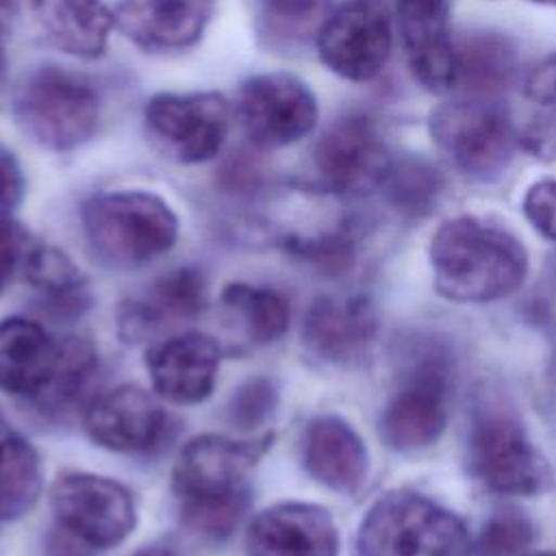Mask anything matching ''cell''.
Listing matches in <instances>:
<instances>
[{
  "label": "cell",
  "mask_w": 556,
  "mask_h": 556,
  "mask_svg": "<svg viewBox=\"0 0 556 556\" xmlns=\"http://www.w3.org/2000/svg\"><path fill=\"white\" fill-rule=\"evenodd\" d=\"M437 291L454 302H491L517 291L528 274L523 245L478 217H454L430 241Z\"/></svg>",
  "instance_id": "6da1fadb"
},
{
  "label": "cell",
  "mask_w": 556,
  "mask_h": 556,
  "mask_svg": "<svg viewBox=\"0 0 556 556\" xmlns=\"http://www.w3.org/2000/svg\"><path fill=\"white\" fill-rule=\"evenodd\" d=\"M83 232L96 256L117 269L143 267L178 241V215L165 198L146 189L91 195L80 211Z\"/></svg>",
  "instance_id": "7a4b0ae2"
},
{
  "label": "cell",
  "mask_w": 556,
  "mask_h": 556,
  "mask_svg": "<svg viewBox=\"0 0 556 556\" xmlns=\"http://www.w3.org/2000/svg\"><path fill=\"white\" fill-rule=\"evenodd\" d=\"M13 119L37 148L72 152L98 132L100 96L85 76L39 65L15 89Z\"/></svg>",
  "instance_id": "3957f363"
},
{
  "label": "cell",
  "mask_w": 556,
  "mask_h": 556,
  "mask_svg": "<svg viewBox=\"0 0 556 556\" xmlns=\"http://www.w3.org/2000/svg\"><path fill=\"white\" fill-rule=\"evenodd\" d=\"M465 523L447 508L410 491L376 500L356 532L354 556H469Z\"/></svg>",
  "instance_id": "277c9868"
},
{
  "label": "cell",
  "mask_w": 556,
  "mask_h": 556,
  "mask_svg": "<svg viewBox=\"0 0 556 556\" xmlns=\"http://www.w3.org/2000/svg\"><path fill=\"white\" fill-rule=\"evenodd\" d=\"M428 130L434 146L463 174L484 180L502 174L519 146V132L506 109L476 96L437 106Z\"/></svg>",
  "instance_id": "5b68a950"
},
{
  "label": "cell",
  "mask_w": 556,
  "mask_h": 556,
  "mask_svg": "<svg viewBox=\"0 0 556 556\" xmlns=\"http://www.w3.org/2000/svg\"><path fill=\"white\" fill-rule=\"evenodd\" d=\"M230 117L232 106L219 91H159L143 106L150 143L182 165L215 159L226 143Z\"/></svg>",
  "instance_id": "8992f818"
},
{
  "label": "cell",
  "mask_w": 556,
  "mask_h": 556,
  "mask_svg": "<svg viewBox=\"0 0 556 556\" xmlns=\"http://www.w3.org/2000/svg\"><path fill=\"white\" fill-rule=\"evenodd\" d=\"M54 528L93 554L119 545L137 526L128 486L89 471L61 473L50 489Z\"/></svg>",
  "instance_id": "52a82bcc"
},
{
  "label": "cell",
  "mask_w": 556,
  "mask_h": 556,
  "mask_svg": "<svg viewBox=\"0 0 556 556\" xmlns=\"http://www.w3.org/2000/svg\"><path fill=\"white\" fill-rule=\"evenodd\" d=\"M235 115L245 137L263 150L287 148L317 126L319 109L311 87L291 72H261L243 80Z\"/></svg>",
  "instance_id": "ba28073f"
},
{
  "label": "cell",
  "mask_w": 556,
  "mask_h": 556,
  "mask_svg": "<svg viewBox=\"0 0 556 556\" xmlns=\"http://www.w3.org/2000/svg\"><path fill=\"white\" fill-rule=\"evenodd\" d=\"M315 48L332 74L352 83L376 78L393 48L387 0H341L324 22Z\"/></svg>",
  "instance_id": "9c48e42d"
},
{
  "label": "cell",
  "mask_w": 556,
  "mask_h": 556,
  "mask_svg": "<svg viewBox=\"0 0 556 556\" xmlns=\"http://www.w3.org/2000/svg\"><path fill=\"white\" fill-rule=\"evenodd\" d=\"M274 443V432L254 439L198 434L189 439L174 463L172 489L178 502L219 500L250 493V471Z\"/></svg>",
  "instance_id": "30bf717a"
},
{
  "label": "cell",
  "mask_w": 556,
  "mask_h": 556,
  "mask_svg": "<svg viewBox=\"0 0 556 556\" xmlns=\"http://www.w3.org/2000/svg\"><path fill=\"white\" fill-rule=\"evenodd\" d=\"M450 365L428 352L404 374L380 419L384 443L397 452H415L432 445L447 424Z\"/></svg>",
  "instance_id": "8fae6325"
},
{
  "label": "cell",
  "mask_w": 556,
  "mask_h": 556,
  "mask_svg": "<svg viewBox=\"0 0 556 556\" xmlns=\"http://www.w3.org/2000/svg\"><path fill=\"white\" fill-rule=\"evenodd\" d=\"M313 163L324 189L358 195L382 187L393 156L374 119L350 113L321 132L313 148Z\"/></svg>",
  "instance_id": "7c38bea8"
},
{
  "label": "cell",
  "mask_w": 556,
  "mask_h": 556,
  "mask_svg": "<svg viewBox=\"0 0 556 556\" xmlns=\"http://www.w3.org/2000/svg\"><path fill=\"white\" fill-rule=\"evenodd\" d=\"M473 473L495 493L532 495L541 491L545 467L523 428L506 413H482L469 439Z\"/></svg>",
  "instance_id": "4fadbf2b"
},
{
  "label": "cell",
  "mask_w": 556,
  "mask_h": 556,
  "mask_svg": "<svg viewBox=\"0 0 556 556\" xmlns=\"http://www.w3.org/2000/svg\"><path fill=\"white\" fill-rule=\"evenodd\" d=\"M397 30L413 78L430 93L456 87L450 0H397Z\"/></svg>",
  "instance_id": "5bb4252c"
},
{
  "label": "cell",
  "mask_w": 556,
  "mask_h": 556,
  "mask_svg": "<svg viewBox=\"0 0 556 556\" xmlns=\"http://www.w3.org/2000/svg\"><path fill=\"white\" fill-rule=\"evenodd\" d=\"M83 424L96 445L139 454L159 445L167 430V415L139 384H119L89 402Z\"/></svg>",
  "instance_id": "9a60e30c"
},
{
  "label": "cell",
  "mask_w": 556,
  "mask_h": 556,
  "mask_svg": "<svg viewBox=\"0 0 556 556\" xmlns=\"http://www.w3.org/2000/svg\"><path fill=\"white\" fill-rule=\"evenodd\" d=\"M143 363L156 395L187 406L211 397L222 350L213 337L189 330L150 345Z\"/></svg>",
  "instance_id": "2e32d148"
},
{
  "label": "cell",
  "mask_w": 556,
  "mask_h": 556,
  "mask_svg": "<svg viewBox=\"0 0 556 556\" xmlns=\"http://www.w3.org/2000/svg\"><path fill=\"white\" fill-rule=\"evenodd\" d=\"M332 515L311 502H278L261 510L245 532L248 556H337Z\"/></svg>",
  "instance_id": "e0dca14e"
},
{
  "label": "cell",
  "mask_w": 556,
  "mask_h": 556,
  "mask_svg": "<svg viewBox=\"0 0 556 556\" xmlns=\"http://www.w3.org/2000/svg\"><path fill=\"white\" fill-rule=\"evenodd\" d=\"M376 334L378 317L363 295H321L308 306L302 324L306 350L332 365L361 361L374 345Z\"/></svg>",
  "instance_id": "ac0fdd59"
},
{
  "label": "cell",
  "mask_w": 556,
  "mask_h": 556,
  "mask_svg": "<svg viewBox=\"0 0 556 556\" xmlns=\"http://www.w3.org/2000/svg\"><path fill=\"white\" fill-rule=\"evenodd\" d=\"M213 0H122L115 26L146 52H176L195 46L211 20Z\"/></svg>",
  "instance_id": "d6986e66"
},
{
  "label": "cell",
  "mask_w": 556,
  "mask_h": 556,
  "mask_svg": "<svg viewBox=\"0 0 556 556\" xmlns=\"http://www.w3.org/2000/svg\"><path fill=\"white\" fill-rule=\"evenodd\" d=\"M306 471L324 486L352 495L369 473V454L361 434L337 415L315 417L302 439Z\"/></svg>",
  "instance_id": "ffe728a7"
},
{
  "label": "cell",
  "mask_w": 556,
  "mask_h": 556,
  "mask_svg": "<svg viewBox=\"0 0 556 556\" xmlns=\"http://www.w3.org/2000/svg\"><path fill=\"white\" fill-rule=\"evenodd\" d=\"M61 339L39 321L7 317L0 321V391L35 400L50 382Z\"/></svg>",
  "instance_id": "44dd1931"
},
{
  "label": "cell",
  "mask_w": 556,
  "mask_h": 556,
  "mask_svg": "<svg viewBox=\"0 0 556 556\" xmlns=\"http://www.w3.org/2000/svg\"><path fill=\"white\" fill-rule=\"evenodd\" d=\"M43 37L76 59H98L106 52L115 15L102 0H33Z\"/></svg>",
  "instance_id": "7402d4cb"
},
{
  "label": "cell",
  "mask_w": 556,
  "mask_h": 556,
  "mask_svg": "<svg viewBox=\"0 0 556 556\" xmlns=\"http://www.w3.org/2000/svg\"><path fill=\"white\" fill-rule=\"evenodd\" d=\"M22 267L24 278L41 293V304L50 315L72 319L91 306L89 280L65 250L50 243L30 245Z\"/></svg>",
  "instance_id": "603a6c76"
},
{
  "label": "cell",
  "mask_w": 556,
  "mask_h": 556,
  "mask_svg": "<svg viewBox=\"0 0 556 556\" xmlns=\"http://www.w3.org/2000/svg\"><path fill=\"white\" fill-rule=\"evenodd\" d=\"M332 9V0H252V28L269 50H298L315 43Z\"/></svg>",
  "instance_id": "cb8c5ba5"
},
{
  "label": "cell",
  "mask_w": 556,
  "mask_h": 556,
  "mask_svg": "<svg viewBox=\"0 0 556 556\" xmlns=\"http://www.w3.org/2000/svg\"><path fill=\"white\" fill-rule=\"evenodd\" d=\"M515 76V48L504 35L471 33L456 46V87L469 96L491 98Z\"/></svg>",
  "instance_id": "d4e9b609"
},
{
  "label": "cell",
  "mask_w": 556,
  "mask_h": 556,
  "mask_svg": "<svg viewBox=\"0 0 556 556\" xmlns=\"http://www.w3.org/2000/svg\"><path fill=\"white\" fill-rule=\"evenodd\" d=\"M43 489V463L37 447L20 434L0 437V526L30 513Z\"/></svg>",
  "instance_id": "484cf974"
},
{
  "label": "cell",
  "mask_w": 556,
  "mask_h": 556,
  "mask_svg": "<svg viewBox=\"0 0 556 556\" xmlns=\"http://www.w3.org/2000/svg\"><path fill=\"white\" fill-rule=\"evenodd\" d=\"M222 304L239 319L250 341L258 345L276 343L291 321V306L285 293L250 282H228L222 289Z\"/></svg>",
  "instance_id": "4316f807"
},
{
  "label": "cell",
  "mask_w": 556,
  "mask_h": 556,
  "mask_svg": "<svg viewBox=\"0 0 556 556\" xmlns=\"http://www.w3.org/2000/svg\"><path fill=\"white\" fill-rule=\"evenodd\" d=\"M98 369L96 345L85 337L61 339L56 369L46 389L30 402L43 413H61L70 408L87 389Z\"/></svg>",
  "instance_id": "83f0119b"
},
{
  "label": "cell",
  "mask_w": 556,
  "mask_h": 556,
  "mask_svg": "<svg viewBox=\"0 0 556 556\" xmlns=\"http://www.w3.org/2000/svg\"><path fill=\"white\" fill-rule=\"evenodd\" d=\"M143 302L159 324L165 319H195L208 304V285L198 267H176L154 280Z\"/></svg>",
  "instance_id": "f1b7e54d"
},
{
  "label": "cell",
  "mask_w": 556,
  "mask_h": 556,
  "mask_svg": "<svg viewBox=\"0 0 556 556\" xmlns=\"http://www.w3.org/2000/svg\"><path fill=\"white\" fill-rule=\"evenodd\" d=\"M441 187L443 182L437 169L419 159H393L382 182L389 202L408 215L428 213L437 204Z\"/></svg>",
  "instance_id": "f546056e"
},
{
  "label": "cell",
  "mask_w": 556,
  "mask_h": 556,
  "mask_svg": "<svg viewBox=\"0 0 556 556\" xmlns=\"http://www.w3.org/2000/svg\"><path fill=\"white\" fill-rule=\"evenodd\" d=\"M252 495L241 493L219 500H191L178 502L180 523L200 541L224 543L241 526L245 513L250 510Z\"/></svg>",
  "instance_id": "4dcf8cb0"
},
{
  "label": "cell",
  "mask_w": 556,
  "mask_h": 556,
  "mask_svg": "<svg viewBox=\"0 0 556 556\" xmlns=\"http://www.w3.org/2000/svg\"><path fill=\"white\" fill-rule=\"evenodd\" d=\"M280 404L278 382L269 376H252L243 380L228 400V421L243 432L258 430L274 419Z\"/></svg>",
  "instance_id": "1f68e13d"
},
{
  "label": "cell",
  "mask_w": 556,
  "mask_h": 556,
  "mask_svg": "<svg viewBox=\"0 0 556 556\" xmlns=\"http://www.w3.org/2000/svg\"><path fill=\"white\" fill-rule=\"evenodd\" d=\"M532 543V526L523 515L497 513L480 532L478 554L480 556H515Z\"/></svg>",
  "instance_id": "d6a6232c"
},
{
  "label": "cell",
  "mask_w": 556,
  "mask_h": 556,
  "mask_svg": "<svg viewBox=\"0 0 556 556\" xmlns=\"http://www.w3.org/2000/svg\"><path fill=\"white\" fill-rule=\"evenodd\" d=\"M30 250L28 230L11 219L9 215L0 217V295L7 291L9 282L13 280L20 265Z\"/></svg>",
  "instance_id": "836d02e7"
},
{
  "label": "cell",
  "mask_w": 556,
  "mask_h": 556,
  "mask_svg": "<svg viewBox=\"0 0 556 556\" xmlns=\"http://www.w3.org/2000/svg\"><path fill=\"white\" fill-rule=\"evenodd\" d=\"M523 213L536 232H541L549 241H556V180L554 178L539 180L526 191Z\"/></svg>",
  "instance_id": "e575fe53"
},
{
  "label": "cell",
  "mask_w": 556,
  "mask_h": 556,
  "mask_svg": "<svg viewBox=\"0 0 556 556\" xmlns=\"http://www.w3.org/2000/svg\"><path fill=\"white\" fill-rule=\"evenodd\" d=\"M541 109L521 128L519 146L539 161H556V106Z\"/></svg>",
  "instance_id": "d590c367"
},
{
  "label": "cell",
  "mask_w": 556,
  "mask_h": 556,
  "mask_svg": "<svg viewBox=\"0 0 556 556\" xmlns=\"http://www.w3.org/2000/svg\"><path fill=\"white\" fill-rule=\"evenodd\" d=\"M523 93L539 106H556V52L545 54L526 72Z\"/></svg>",
  "instance_id": "8d00e7d4"
},
{
  "label": "cell",
  "mask_w": 556,
  "mask_h": 556,
  "mask_svg": "<svg viewBox=\"0 0 556 556\" xmlns=\"http://www.w3.org/2000/svg\"><path fill=\"white\" fill-rule=\"evenodd\" d=\"M26 178L15 154L0 143V217L9 215L24 198Z\"/></svg>",
  "instance_id": "74e56055"
},
{
  "label": "cell",
  "mask_w": 556,
  "mask_h": 556,
  "mask_svg": "<svg viewBox=\"0 0 556 556\" xmlns=\"http://www.w3.org/2000/svg\"><path fill=\"white\" fill-rule=\"evenodd\" d=\"M46 556H96V554L52 526L50 532L46 534Z\"/></svg>",
  "instance_id": "f35d334b"
},
{
  "label": "cell",
  "mask_w": 556,
  "mask_h": 556,
  "mask_svg": "<svg viewBox=\"0 0 556 556\" xmlns=\"http://www.w3.org/2000/svg\"><path fill=\"white\" fill-rule=\"evenodd\" d=\"M20 13V0H0V37L11 28Z\"/></svg>",
  "instance_id": "ab89813d"
},
{
  "label": "cell",
  "mask_w": 556,
  "mask_h": 556,
  "mask_svg": "<svg viewBox=\"0 0 556 556\" xmlns=\"http://www.w3.org/2000/svg\"><path fill=\"white\" fill-rule=\"evenodd\" d=\"M130 556H180V554L176 549H172V547H165V545H148V547L137 549Z\"/></svg>",
  "instance_id": "60d3db41"
},
{
  "label": "cell",
  "mask_w": 556,
  "mask_h": 556,
  "mask_svg": "<svg viewBox=\"0 0 556 556\" xmlns=\"http://www.w3.org/2000/svg\"><path fill=\"white\" fill-rule=\"evenodd\" d=\"M4 76H7V54H4V46H2V37H0V87L4 85Z\"/></svg>",
  "instance_id": "b9f144b4"
},
{
  "label": "cell",
  "mask_w": 556,
  "mask_h": 556,
  "mask_svg": "<svg viewBox=\"0 0 556 556\" xmlns=\"http://www.w3.org/2000/svg\"><path fill=\"white\" fill-rule=\"evenodd\" d=\"M523 556H556L554 552H532V554H523Z\"/></svg>",
  "instance_id": "7bdbcfd3"
},
{
  "label": "cell",
  "mask_w": 556,
  "mask_h": 556,
  "mask_svg": "<svg viewBox=\"0 0 556 556\" xmlns=\"http://www.w3.org/2000/svg\"><path fill=\"white\" fill-rule=\"evenodd\" d=\"M532 2H539V4H547V7H556V0H532Z\"/></svg>",
  "instance_id": "ee69618b"
}]
</instances>
